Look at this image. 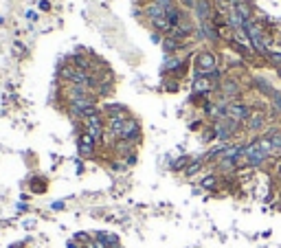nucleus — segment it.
<instances>
[{
	"label": "nucleus",
	"mask_w": 281,
	"mask_h": 248,
	"mask_svg": "<svg viewBox=\"0 0 281 248\" xmlns=\"http://www.w3.org/2000/svg\"><path fill=\"white\" fill-rule=\"evenodd\" d=\"M220 86V73L213 70L209 75H196L193 77V95H209Z\"/></svg>",
	"instance_id": "f257e3e1"
},
{
	"label": "nucleus",
	"mask_w": 281,
	"mask_h": 248,
	"mask_svg": "<svg viewBox=\"0 0 281 248\" xmlns=\"http://www.w3.org/2000/svg\"><path fill=\"white\" fill-rule=\"evenodd\" d=\"M196 68H198V75L213 73V70H218V57L211 50H202V53L196 55Z\"/></svg>",
	"instance_id": "f03ea898"
},
{
	"label": "nucleus",
	"mask_w": 281,
	"mask_h": 248,
	"mask_svg": "<svg viewBox=\"0 0 281 248\" xmlns=\"http://www.w3.org/2000/svg\"><path fill=\"white\" fill-rule=\"evenodd\" d=\"M250 112H253V110H250L246 103H242V101H233V103L226 105V119L235 121V123H246Z\"/></svg>",
	"instance_id": "7ed1b4c3"
},
{
	"label": "nucleus",
	"mask_w": 281,
	"mask_h": 248,
	"mask_svg": "<svg viewBox=\"0 0 281 248\" xmlns=\"http://www.w3.org/2000/svg\"><path fill=\"white\" fill-rule=\"evenodd\" d=\"M237 128H239V123H235V121L226 119V116L213 123V130H216V136H218L220 141H222V143H226V141L231 139V136H233L235 132H237Z\"/></svg>",
	"instance_id": "20e7f679"
},
{
	"label": "nucleus",
	"mask_w": 281,
	"mask_h": 248,
	"mask_svg": "<svg viewBox=\"0 0 281 248\" xmlns=\"http://www.w3.org/2000/svg\"><path fill=\"white\" fill-rule=\"evenodd\" d=\"M97 145H99V143H97V141H95L88 132H81V134L77 136V149H79V156H81V158H93Z\"/></svg>",
	"instance_id": "39448f33"
},
{
	"label": "nucleus",
	"mask_w": 281,
	"mask_h": 248,
	"mask_svg": "<svg viewBox=\"0 0 281 248\" xmlns=\"http://www.w3.org/2000/svg\"><path fill=\"white\" fill-rule=\"evenodd\" d=\"M121 139L123 141H132V143L139 145L141 143V123L136 119H127L123 123V130H121Z\"/></svg>",
	"instance_id": "423d86ee"
},
{
	"label": "nucleus",
	"mask_w": 281,
	"mask_h": 248,
	"mask_svg": "<svg viewBox=\"0 0 281 248\" xmlns=\"http://www.w3.org/2000/svg\"><path fill=\"white\" fill-rule=\"evenodd\" d=\"M104 112H106L108 119H121V121L130 119V110H127L125 105H121V103H108Z\"/></svg>",
	"instance_id": "0eeeda50"
},
{
	"label": "nucleus",
	"mask_w": 281,
	"mask_h": 248,
	"mask_svg": "<svg viewBox=\"0 0 281 248\" xmlns=\"http://www.w3.org/2000/svg\"><path fill=\"white\" fill-rule=\"evenodd\" d=\"M220 90H222V95L226 99H235L242 90H239V84H237V79H231V77H226L222 84H220Z\"/></svg>",
	"instance_id": "6e6552de"
},
{
	"label": "nucleus",
	"mask_w": 281,
	"mask_h": 248,
	"mask_svg": "<svg viewBox=\"0 0 281 248\" xmlns=\"http://www.w3.org/2000/svg\"><path fill=\"white\" fill-rule=\"evenodd\" d=\"M134 145H136V143H132V141H123V139H119L114 145H112V149H114V154L119 156V158H125V156L134 154Z\"/></svg>",
	"instance_id": "1a4fd4ad"
},
{
	"label": "nucleus",
	"mask_w": 281,
	"mask_h": 248,
	"mask_svg": "<svg viewBox=\"0 0 281 248\" xmlns=\"http://www.w3.org/2000/svg\"><path fill=\"white\" fill-rule=\"evenodd\" d=\"M266 123V114L264 112H250V116L246 119V130H250V132H255V130H262Z\"/></svg>",
	"instance_id": "9d476101"
},
{
	"label": "nucleus",
	"mask_w": 281,
	"mask_h": 248,
	"mask_svg": "<svg viewBox=\"0 0 281 248\" xmlns=\"http://www.w3.org/2000/svg\"><path fill=\"white\" fill-rule=\"evenodd\" d=\"M257 145H259V149L264 151L268 158H275V156H279V151H277V148L273 145V141L268 139V136H259L257 139Z\"/></svg>",
	"instance_id": "9b49d317"
},
{
	"label": "nucleus",
	"mask_w": 281,
	"mask_h": 248,
	"mask_svg": "<svg viewBox=\"0 0 281 248\" xmlns=\"http://www.w3.org/2000/svg\"><path fill=\"white\" fill-rule=\"evenodd\" d=\"M147 16H150V20H156V18H165L167 16V4L163 2H152L145 7Z\"/></svg>",
	"instance_id": "f8f14e48"
},
{
	"label": "nucleus",
	"mask_w": 281,
	"mask_h": 248,
	"mask_svg": "<svg viewBox=\"0 0 281 248\" xmlns=\"http://www.w3.org/2000/svg\"><path fill=\"white\" fill-rule=\"evenodd\" d=\"M95 240H99V242H104L108 248H119V237L114 235V233H104V231H99V233H95Z\"/></svg>",
	"instance_id": "ddd939ff"
},
{
	"label": "nucleus",
	"mask_w": 281,
	"mask_h": 248,
	"mask_svg": "<svg viewBox=\"0 0 281 248\" xmlns=\"http://www.w3.org/2000/svg\"><path fill=\"white\" fill-rule=\"evenodd\" d=\"M196 11H198V18L200 20H209V16H211V2H209V0H198Z\"/></svg>",
	"instance_id": "4468645a"
},
{
	"label": "nucleus",
	"mask_w": 281,
	"mask_h": 248,
	"mask_svg": "<svg viewBox=\"0 0 281 248\" xmlns=\"http://www.w3.org/2000/svg\"><path fill=\"white\" fill-rule=\"evenodd\" d=\"M235 11L239 13V18L246 22V20H253V9H250L248 2H235Z\"/></svg>",
	"instance_id": "2eb2a0df"
},
{
	"label": "nucleus",
	"mask_w": 281,
	"mask_h": 248,
	"mask_svg": "<svg viewBox=\"0 0 281 248\" xmlns=\"http://www.w3.org/2000/svg\"><path fill=\"white\" fill-rule=\"evenodd\" d=\"M29 187H31V194H44L49 185H47V178H31Z\"/></svg>",
	"instance_id": "dca6fc26"
},
{
	"label": "nucleus",
	"mask_w": 281,
	"mask_h": 248,
	"mask_svg": "<svg viewBox=\"0 0 281 248\" xmlns=\"http://www.w3.org/2000/svg\"><path fill=\"white\" fill-rule=\"evenodd\" d=\"M202 165H204V160H202V158H196V160H191V163H189V167L185 169V176H189V178H191V176H196L198 171L202 169Z\"/></svg>",
	"instance_id": "f3484780"
},
{
	"label": "nucleus",
	"mask_w": 281,
	"mask_h": 248,
	"mask_svg": "<svg viewBox=\"0 0 281 248\" xmlns=\"http://www.w3.org/2000/svg\"><path fill=\"white\" fill-rule=\"evenodd\" d=\"M200 187H202V189H209V191H211V189H216V187H218V178H216V176H213V174L204 176V178L200 180Z\"/></svg>",
	"instance_id": "a211bd4d"
},
{
	"label": "nucleus",
	"mask_w": 281,
	"mask_h": 248,
	"mask_svg": "<svg viewBox=\"0 0 281 248\" xmlns=\"http://www.w3.org/2000/svg\"><path fill=\"white\" fill-rule=\"evenodd\" d=\"M189 163H191V158H189V156H180V158L176 160V163L171 165V169L173 171H180V169H187L189 167Z\"/></svg>",
	"instance_id": "6ab92c4d"
},
{
	"label": "nucleus",
	"mask_w": 281,
	"mask_h": 248,
	"mask_svg": "<svg viewBox=\"0 0 281 248\" xmlns=\"http://www.w3.org/2000/svg\"><path fill=\"white\" fill-rule=\"evenodd\" d=\"M182 44H180V40H173V38H167L165 40V50H169V53H173L176 49H180Z\"/></svg>",
	"instance_id": "aec40b11"
},
{
	"label": "nucleus",
	"mask_w": 281,
	"mask_h": 248,
	"mask_svg": "<svg viewBox=\"0 0 281 248\" xmlns=\"http://www.w3.org/2000/svg\"><path fill=\"white\" fill-rule=\"evenodd\" d=\"M180 64H182V62H180L178 57H173V55H169V57L165 59V68H167V70H176L178 66H180Z\"/></svg>",
	"instance_id": "412c9836"
},
{
	"label": "nucleus",
	"mask_w": 281,
	"mask_h": 248,
	"mask_svg": "<svg viewBox=\"0 0 281 248\" xmlns=\"http://www.w3.org/2000/svg\"><path fill=\"white\" fill-rule=\"evenodd\" d=\"M268 57H270V62H273L275 66H277V68H281V53H270Z\"/></svg>",
	"instance_id": "4be33fe9"
},
{
	"label": "nucleus",
	"mask_w": 281,
	"mask_h": 248,
	"mask_svg": "<svg viewBox=\"0 0 281 248\" xmlns=\"http://www.w3.org/2000/svg\"><path fill=\"white\" fill-rule=\"evenodd\" d=\"M273 99H275V105H277V110L281 112V95H279V93H273Z\"/></svg>",
	"instance_id": "5701e85b"
},
{
	"label": "nucleus",
	"mask_w": 281,
	"mask_h": 248,
	"mask_svg": "<svg viewBox=\"0 0 281 248\" xmlns=\"http://www.w3.org/2000/svg\"><path fill=\"white\" fill-rule=\"evenodd\" d=\"M38 7L42 9V11H51V2H49V0H42V2H40Z\"/></svg>",
	"instance_id": "b1692460"
},
{
	"label": "nucleus",
	"mask_w": 281,
	"mask_h": 248,
	"mask_svg": "<svg viewBox=\"0 0 281 248\" xmlns=\"http://www.w3.org/2000/svg\"><path fill=\"white\" fill-rule=\"evenodd\" d=\"M53 209H55V211H59V209H64V202H53Z\"/></svg>",
	"instance_id": "393cba45"
},
{
	"label": "nucleus",
	"mask_w": 281,
	"mask_h": 248,
	"mask_svg": "<svg viewBox=\"0 0 281 248\" xmlns=\"http://www.w3.org/2000/svg\"><path fill=\"white\" fill-rule=\"evenodd\" d=\"M66 246H68V248H81V246H77V242H75V240H70Z\"/></svg>",
	"instance_id": "a878e982"
},
{
	"label": "nucleus",
	"mask_w": 281,
	"mask_h": 248,
	"mask_svg": "<svg viewBox=\"0 0 281 248\" xmlns=\"http://www.w3.org/2000/svg\"><path fill=\"white\" fill-rule=\"evenodd\" d=\"M81 171H84V163H81V160H77V174H81Z\"/></svg>",
	"instance_id": "bb28decb"
},
{
	"label": "nucleus",
	"mask_w": 281,
	"mask_h": 248,
	"mask_svg": "<svg viewBox=\"0 0 281 248\" xmlns=\"http://www.w3.org/2000/svg\"><path fill=\"white\" fill-rule=\"evenodd\" d=\"M182 2H185L187 7H193V4H196V2H193V0H182Z\"/></svg>",
	"instance_id": "cd10ccee"
},
{
	"label": "nucleus",
	"mask_w": 281,
	"mask_h": 248,
	"mask_svg": "<svg viewBox=\"0 0 281 248\" xmlns=\"http://www.w3.org/2000/svg\"><path fill=\"white\" fill-rule=\"evenodd\" d=\"M277 176H281V160L277 163Z\"/></svg>",
	"instance_id": "c85d7f7f"
},
{
	"label": "nucleus",
	"mask_w": 281,
	"mask_h": 248,
	"mask_svg": "<svg viewBox=\"0 0 281 248\" xmlns=\"http://www.w3.org/2000/svg\"><path fill=\"white\" fill-rule=\"evenodd\" d=\"M24 244H11V246H9V248H22Z\"/></svg>",
	"instance_id": "c756f323"
},
{
	"label": "nucleus",
	"mask_w": 281,
	"mask_h": 248,
	"mask_svg": "<svg viewBox=\"0 0 281 248\" xmlns=\"http://www.w3.org/2000/svg\"><path fill=\"white\" fill-rule=\"evenodd\" d=\"M156 2H163V4H169L171 0H156Z\"/></svg>",
	"instance_id": "7c9ffc66"
},
{
	"label": "nucleus",
	"mask_w": 281,
	"mask_h": 248,
	"mask_svg": "<svg viewBox=\"0 0 281 248\" xmlns=\"http://www.w3.org/2000/svg\"><path fill=\"white\" fill-rule=\"evenodd\" d=\"M277 70H279V77H281V68H277Z\"/></svg>",
	"instance_id": "2f4dec72"
}]
</instances>
